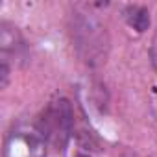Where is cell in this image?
<instances>
[{
	"mask_svg": "<svg viewBox=\"0 0 157 157\" xmlns=\"http://www.w3.org/2000/svg\"><path fill=\"white\" fill-rule=\"evenodd\" d=\"M72 44L87 65H102L107 57L109 37L105 26L89 13H72L68 24Z\"/></svg>",
	"mask_w": 157,
	"mask_h": 157,
	"instance_id": "obj_1",
	"label": "cell"
},
{
	"mask_svg": "<svg viewBox=\"0 0 157 157\" xmlns=\"http://www.w3.org/2000/svg\"><path fill=\"white\" fill-rule=\"evenodd\" d=\"M35 126L46 139L48 146L56 150H65V146L70 140L72 126H74V115L70 104L63 98L50 102L43 109Z\"/></svg>",
	"mask_w": 157,
	"mask_h": 157,
	"instance_id": "obj_2",
	"label": "cell"
},
{
	"mask_svg": "<svg viewBox=\"0 0 157 157\" xmlns=\"http://www.w3.org/2000/svg\"><path fill=\"white\" fill-rule=\"evenodd\" d=\"M48 142L35 124H17L4 139L2 157H46Z\"/></svg>",
	"mask_w": 157,
	"mask_h": 157,
	"instance_id": "obj_3",
	"label": "cell"
},
{
	"mask_svg": "<svg viewBox=\"0 0 157 157\" xmlns=\"http://www.w3.org/2000/svg\"><path fill=\"white\" fill-rule=\"evenodd\" d=\"M21 46H22V41H21L17 28L8 22H2L0 24V48H2L4 57L8 54H15Z\"/></svg>",
	"mask_w": 157,
	"mask_h": 157,
	"instance_id": "obj_4",
	"label": "cell"
},
{
	"mask_svg": "<svg viewBox=\"0 0 157 157\" xmlns=\"http://www.w3.org/2000/svg\"><path fill=\"white\" fill-rule=\"evenodd\" d=\"M124 19L137 32H146L150 26V13L142 6H128L124 10Z\"/></svg>",
	"mask_w": 157,
	"mask_h": 157,
	"instance_id": "obj_5",
	"label": "cell"
},
{
	"mask_svg": "<svg viewBox=\"0 0 157 157\" xmlns=\"http://www.w3.org/2000/svg\"><path fill=\"white\" fill-rule=\"evenodd\" d=\"M126 157H140V155H137V153H129V155H126Z\"/></svg>",
	"mask_w": 157,
	"mask_h": 157,
	"instance_id": "obj_6",
	"label": "cell"
},
{
	"mask_svg": "<svg viewBox=\"0 0 157 157\" xmlns=\"http://www.w3.org/2000/svg\"><path fill=\"white\" fill-rule=\"evenodd\" d=\"M76 157H89V155H83V153H78Z\"/></svg>",
	"mask_w": 157,
	"mask_h": 157,
	"instance_id": "obj_7",
	"label": "cell"
}]
</instances>
